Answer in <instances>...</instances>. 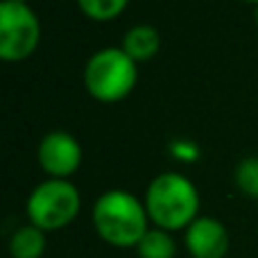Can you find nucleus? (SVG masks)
I'll list each match as a JSON object with an SVG mask.
<instances>
[{
  "mask_svg": "<svg viewBox=\"0 0 258 258\" xmlns=\"http://www.w3.org/2000/svg\"><path fill=\"white\" fill-rule=\"evenodd\" d=\"M145 209L150 222L163 231L188 229L200 218V192L195 183L179 172L154 177L145 192Z\"/></svg>",
  "mask_w": 258,
  "mask_h": 258,
  "instance_id": "nucleus-1",
  "label": "nucleus"
},
{
  "mask_svg": "<svg viewBox=\"0 0 258 258\" xmlns=\"http://www.w3.org/2000/svg\"><path fill=\"white\" fill-rule=\"evenodd\" d=\"M145 202L127 190H107L95 200L93 206V227L107 245L134 247L141 242L150 229Z\"/></svg>",
  "mask_w": 258,
  "mask_h": 258,
  "instance_id": "nucleus-2",
  "label": "nucleus"
},
{
  "mask_svg": "<svg viewBox=\"0 0 258 258\" xmlns=\"http://www.w3.org/2000/svg\"><path fill=\"white\" fill-rule=\"evenodd\" d=\"M136 61L122 48H102L84 66V86L100 102H118L136 86Z\"/></svg>",
  "mask_w": 258,
  "mask_h": 258,
  "instance_id": "nucleus-3",
  "label": "nucleus"
},
{
  "mask_svg": "<svg viewBox=\"0 0 258 258\" xmlns=\"http://www.w3.org/2000/svg\"><path fill=\"white\" fill-rule=\"evenodd\" d=\"M80 190L68 179H48L27 197V220L41 231H59L80 213Z\"/></svg>",
  "mask_w": 258,
  "mask_h": 258,
  "instance_id": "nucleus-4",
  "label": "nucleus"
},
{
  "mask_svg": "<svg viewBox=\"0 0 258 258\" xmlns=\"http://www.w3.org/2000/svg\"><path fill=\"white\" fill-rule=\"evenodd\" d=\"M41 41V23L30 5L3 0L0 5V59L23 61Z\"/></svg>",
  "mask_w": 258,
  "mask_h": 258,
  "instance_id": "nucleus-5",
  "label": "nucleus"
},
{
  "mask_svg": "<svg viewBox=\"0 0 258 258\" xmlns=\"http://www.w3.org/2000/svg\"><path fill=\"white\" fill-rule=\"evenodd\" d=\"M36 159H39L43 172H48L52 179H66L80 168L82 147L73 134L57 129L41 138Z\"/></svg>",
  "mask_w": 258,
  "mask_h": 258,
  "instance_id": "nucleus-6",
  "label": "nucleus"
},
{
  "mask_svg": "<svg viewBox=\"0 0 258 258\" xmlns=\"http://www.w3.org/2000/svg\"><path fill=\"white\" fill-rule=\"evenodd\" d=\"M186 249L192 258H224L229 251V231L220 220L200 215L186 229Z\"/></svg>",
  "mask_w": 258,
  "mask_h": 258,
  "instance_id": "nucleus-7",
  "label": "nucleus"
},
{
  "mask_svg": "<svg viewBox=\"0 0 258 258\" xmlns=\"http://www.w3.org/2000/svg\"><path fill=\"white\" fill-rule=\"evenodd\" d=\"M120 48L125 50V52L136 63L138 61H147V59H152L156 52H159L161 34H159V30H156V27L141 23V25H134L132 30L127 32L125 39H122Z\"/></svg>",
  "mask_w": 258,
  "mask_h": 258,
  "instance_id": "nucleus-8",
  "label": "nucleus"
},
{
  "mask_svg": "<svg viewBox=\"0 0 258 258\" xmlns=\"http://www.w3.org/2000/svg\"><path fill=\"white\" fill-rule=\"evenodd\" d=\"M45 251V231L34 224L16 229L9 240V254L12 258H41Z\"/></svg>",
  "mask_w": 258,
  "mask_h": 258,
  "instance_id": "nucleus-9",
  "label": "nucleus"
},
{
  "mask_svg": "<svg viewBox=\"0 0 258 258\" xmlns=\"http://www.w3.org/2000/svg\"><path fill=\"white\" fill-rule=\"evenodd\" d=\"M136 254L138 258H174L177 256V245H174L170 231L150 229L136 245Z\"/></svg>",
  "mask_w": 258,
  "mask_h": 258,
  "instance_id": "nucleus-10",
  "label": "nucleus"
},
{
  "mask_svg": "<svg viewBox=\"0 0 258 258\" xmlns=\"http://www.w3.org/2000/svg\"><path fill=\"white\" fill-rule=\"evenodd\" d=\"M77 5L93 21H111L125 12L129 0H77Z\"/></svg>",
  "mask_w": 258,
  "mask_h": 258,
  "instance_id": "nucleus-11",
  "label": "nucleus"
},
{
  "mask_svg": "<svg viewBox=\"0 0 258 258\" xmlns=\"http://www.w3.org/2000/svg\"><path fill=\"white\" fill-rule=\"evenodd\" d=\"M236 186L247 197H258V156H247L238 163Z\"/></svg>",
  "mask_w": 258,
  "mask_h": 258,
  "instance_id": "nucleus-12",
  "label": "nucleus"
},
{
  "mask_svg": "<svg viewBox=\"0 0 258 258\" xmlns=\"http://www.w3.org/2000/svg\"><path fill=\"white\" fill-rule=\"evenodd\" d=\"M168 150L172 152L179 161H186V163H190V161H195L197 156H200V147L190 141H181V138H177V141L170 143Z\"/></svg>",
  "mask_w": 258,
  "mask_h": 258,
  "instance_id": "nucleus-13",
  "label": "nucleus"
},
{
  "mask_svg": "<svg viewBox=\"0 0 258 258\" xmlns=\"http://www.w3.org/2000/svg\"><path fill=\"white\" fill-rule=\"evenodd\" d=\"M14 3H23V5H27V0H14Z\"/></svg>",
  "mask_w": 258,
  "mask_h": 258,
  "instance_id": "nucleus-14",
  "label": "nucleus"
},
{
  "mask_svg": "<svg viewBox=\"0 0 258 258\" xmlns=\"http://www.w3.org/2000/svg\"><path fill=\"white\" fill-rule=\"evenodd\" d=\"M256 25H258V7H256Z\"/></svg>",
  "mask_w": 258,
  "mask_h": 258,
  "instance_id": "nucleus-15",
  "label": "nucleus"
},
{
  "mask_svg": "<svg viewBox=\"0 0 258 258\" xmlns=\"http://www.w3.org/2000/svg\"><path fill=\"white\" fill-rule=\"evenodd\" d=\"M247 3H256L258 5V0H247Z\"/></svg>",
  "mask_w": 258,
  "mask_h": 258,
  "instance_id": "nucleus-16",
  "label": "nucleus"
}]
</instances>
